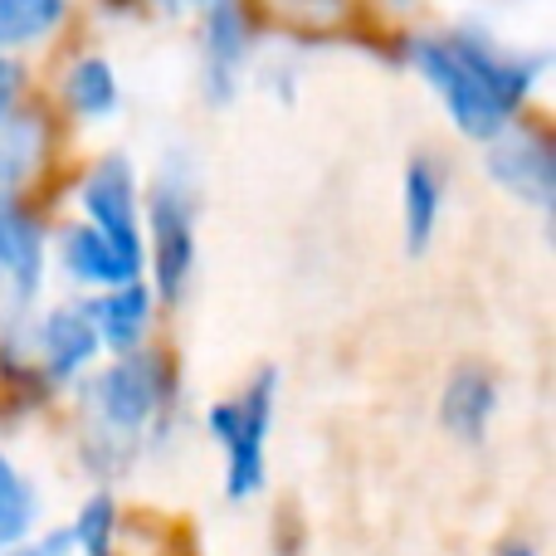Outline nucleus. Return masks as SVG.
I'll return each instance as SVG.
<instances>
[{
	"instance_id": "39448f33",
	"label": "nucleus",
	"mask_w": 556,
	"mask_h": 556,
	"mask_svg": "<svg viewBox=\"0 0 556 556\" xmlns=\"http://www.w3.org/2000/svg\"><path fill=\"white\" fill-rule=\"evenodd\" d=\"M78 205H84L88 225L117 240L123 250H142V211H137V186H132V162L127 156H103L78 186Z\"/></svg>"
},
{
	"instance_id": "f03ea898",
	"label": "nucleus",
	"mask_w": 556,
	"mask_h": 556,
	"mask_svg": "<svg viewBox=\"0 0 556 556\" xmlns=\"http://www.w3.org/2000/svg\"><path fill=\"white\" fill-rule=\"evenodd\" d=\"M274 395L278 371H260L254 386H244L235 401H220L205 425L225 450V493L230 498H254L264 489V434L274 425Z\"/></svg>"
},
{
	"instance_id": "0eeeda50",
	"label": "nucleus",
	"mask_w": 556,
	"mask_h": 556,
	"mask_svg": "<svg viewBox=\"0 0 556 556\" xmlns=\"http://www.w3.org/2000/svg\"><path fill=\"white\" fill-rule=\"evenodd\" d=\"M250 59V15L240 0H215L201 20V84L211 103H230L240 93V74Z\"/></svg>"
},
{
	"instance_id": "f257e3e1",
	"label": "nucleus",
	"mask_w": 556,
	"mask_h": 556,
	"mask_svg": "<svg viewBox=\"0 0 556 556\" xmlns=\"http://www.w3.org/2000/svg\"><path fill=\"white\" fill-rule=\"evenodd\" d=\"M410 64L434 88L450 123L469 142H489L518 117L528 93L538 88L547 59L503 49L483 29H450V35H420L410 45Z\"/></svg>"
},
{
	"instance_id": "f8f14e48",
	"label": "nucleus",
	"mask_w": 556,
	"mask_h": 556,
	"mask_svg": "<svg viewBox=\"0 0 556 556\" xmlns=\"http://www.w3.org/2000/svg\"><path fill=\"white\" fill-rule=\"evenodd\" d=\"M493 410H498V381H493L483 366H459L440 395V420L450 425L459 440L479 444L493 425Z\"/></svg>"
},
{
	"instance_id": "9d476101",
	"label": "nucleus",
	"mask_w": 556,
	"mask_h": 556,
	"mask_svg": "<svg viewBox=\"0 0 556 556\" xmlns=\"http://www.w3.org/2000/svg\"><path fill=\"white\" fill-rule=\"evenodd\" d=\"M59 260H64V269L74 274L78 283L113 288V283H127V278H142L147 254L123 250V244L108 240L93 225H68V230L59 235Z\"/></svg>"
},
{
	"instance_id": "20e7f679",
	"label": "nucleus",
	"mask_w": 556,
	"mask_h": 556,
	"mask_svg": "<svg viewBox=\"0 0 556 556\" xmlns=\"http://www.w3.org/2000/svg\"><path fill=\"white\" fill-rule=\"evenodd\" d=\"M147 220H152V269H156V293L172 303L181 298L186 278L195 269V186L181 162L162 166L147 201Z\"/></svg>"
},
{
	"instance_id": "f3484780",
	"label": "nucleus",
	"mask_w": 556,
	"mask_h": 556,
	"mask_svg": "<svg viewBox=\"0 0 556 556\" xmlns=\"http://www.w3.org/2000/svg\"><path fill=\"white\" fill-rule=\"evenodd\" d=\"M39 518V498L35 489H29V479L15 469V464L0 454V547H10V542H25L29 528H35Z\"/></svg>"
},
{
	"instance_id": "1a4fd4ad",
	"label": "nucleus",
	"mask_w": 556,
	"mask_h": 556,
	"mask_svg": "<svg viewBox=\"0 0 556 556\" xmlns=\"http://www.w3.org/2000/svg\"><path fill=\"white\" fill-rule=\"evenodd\" d=\"M98 327L84 313V303H59L35 323V356L49 381H74L98 356Z\"/></svg>"
},
{
	"instance_id": "aec40b11",
	"label": "nucleus",
	"mask_w": 556,
	"mask_h": 556,
	"mask_svg": "<svg viewBox=\"0 0 556 556\" xmlns=\"http://www.w3.org/2000/svg\"><path fill=\"white\" fill-rule=\"evenodd\" d=\"M20 103V64L10 54H0V117Z\"/></svg>"
},
{
	"instance_id": "5701e85b",
	"label": "nucleus",
	"mask_w": 556,
	"mask_h": 556,
	"mask_svg": "<svg viewBox=\"0 0 556 556\" xmlns=\"http://www.w3.org/2000/svg\"><path fill=\"white\" fill-rule=\"evenodd\" d=\"M391 5H415V0H391Z\"/></svg>"
},
{
	"instance_id": "6ab92c4d",
	"label": "nucleus",
	"mask_w": 556,
	"mask_h": 556,
	"mask_svg": "<svg viewBox=\"0 0 556 556\" xmlns=\"http://www.w3.org/2000/svg\"><path fill=\"white\" fill-rule=\"evenodd\" d=\"M64 552H74V542H68V528H59V532H49L45 542H10V547H0V556H64Z\"/></svg>"
},
{
	"instance_id": "ddd939ff",
	"label": "nucleus",
	"mask_w": 556,
	"mask_h": 556,
	"mask_svg": "<svg viewBox=\"0 0 556 556\" xmlns=\"http://www.w3.org/2000/svg\"><path fill=\"white\" fill-rule=\"evenodd\" d=\"M440 215H444V166L434 156H415L410 172H405V240H410L415 254L440 230Z\"/></svg>"
},
{
	"instance_id": "423d86ee",
	"label": "nucleus",
	"mask_w": 556,
	"mask_h": 556,
	"mask_svg": "<svg viewBox=\"0 0 556 556\" xmlns=\"http://www.w3.org/2000/svg\"><path fill=\"white\" fill-rule=\"evenodd\" d=\"M489 176L513 191L518 201L547 211L556 195V162H552V142L542 132L528 127H503L498 137H489Z\"/></svg>"
},
{
	"instance_id": "4be33fe9",
	"label": "nucleus",
	"mask_w": 556,
	"mask_h": 556,
	"mask_svg": "<svg viewBox=\"0 0 556 556\" xmlns=\"http://www.w3.org/2000/svg\"><path fill=\"white\" fill-rule=\"evenodd\" d=\"M503 556H538V552H532V547H528V542H518V547H508V552H503Z\"/></svg>"
},
{
	"instance_id": "2eb2a0df",
	"label": "nucleus",
	"mask_w": 556,
	"mask_h": 556,
	"mask_svg": "<svg viewBox=\"0 0 556 556\" xmlns=\"http://www.w3.org/2000/svg\"><path fill=\"white\" fill-rule=\"evenodd\" d=\"M117 98H123V93H117V74H113V64H108V59L84 54V59H74V64H68L64 103H68V113H74V117L98 123V117L117 113Z\"/></svg>"
},
{
	"instance_id": "6e6552de",
	"label": "nucleus",
	"mask_w": 556,
	"mask_h": 556,
	"mask_svg": "<svg viewBox=\"0 0 556 556\" xmlns=\"http://www.w3.org/2000/svg\"><path fill=\"white\" fill-rule=\"evenodd\" d=\"M45 260H49V235L39 215L10 191H0V278L10 283L15 303H29L45 283Z\"/></svg>"
},
{
	"instance_id": "4468645a",
	"label": "nucleus",
	"mask_w": 556,
	"mask_h": 556,
	"mask_svg": "<svg viewBox=\"0 0 556 556\" xmlns=\"http://www.w3.org/2000/svg\"><path fill=\"white\" fill-rule=\"evenodd\" d=\"M45 152H49L45 117L10 108V113L0 117V191H15L20 181H29V172L39 166Z\"/></svg>"
},
{
	"instance_id": "9b49d317",
	"label": "nucleus",
	"mask_w": 556,
	"mask_h": 556,
	"mask_svg": "<svg viewBox=\"0 0 556 556\" xmlns=\"http://www.w3.org/2000/svg\"><path fill=\"white\" fill-rule=\"evenodd\" d=\"M84 313L93 317L98 342L113 346V352H132L142 342L147 323H152V293L142 288V278H127V283H113L108 293L88 298Z\"/></svg>"
},
{
	"instance_id": "412c9836",
	"label": "nucleus",
	"mask_w": 556,
	"mask_h": 556,
	"mask_svg": "<svg viewBox=\"0 0 556 556\" xmlns=\"http://www.w3.org/2000/svg\"><path fill=\"white\" fill-rule=\"evenodd\" d=\"M162 5H176V10H181V5H201L205 10V5H215V0H162Z\"/></svg>"
},
{
	"instance_id": "a211bd4d",
	"label": "nucleus",
	"mask_w": 556,
	"mask_h": 556,
	"mask_svg": "<svg viewBox=\"0 0 556 556\" xmlns=\"http://www.w3.org/2000/svg\"><path fill=\"white\" fill-rule=\"evenodd\" d=\"M68 542H74L84 556H113L117 542V503L108 493H93V498L78 508L74 528H68Z\"/></svg>"
},
{
	"instance_id": "7ed1b4c3",
	"label": "nucleus",
	"mask_w": 556,
	"mask_h": 556,
	"mask_svg": "<svg viewBox=\"0 0 556 556\" xmlns=\"http://www.w3.org/2000/svg\"><path fill=\"white\" fill-rule=\"evenodd\" d=\"M84 405L93 410V420L108 434L127 440V434H142L156 415L172 405V371H166L162 356L147 352H127L117 366H108L103 376H93V386L84 391Z\"/></svg>"
},
{
	"instance_id": "dca6fc26",
	"label": "nucleus",
	"mask_w": 556,
	"mask_h": 556,
	"mask_svg": "<svg viewBox=\"0 0 556 556\" xmlns=\"http://www.w3.org/2000/svg\"><path fill=\"white\" fill-rule=\"evenodd\" d=\"M68 15V0H0V54L49 39Z\"/></svg>"
}]
</instances>
